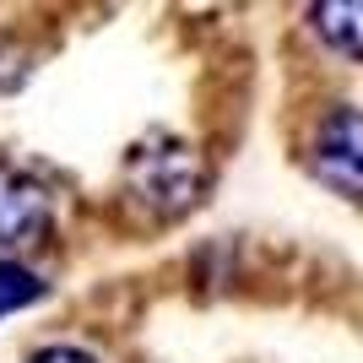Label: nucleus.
Wrapping results in <instances>:
<instances>
[{"label": "nucleus", "mask_w": 363, "mask_h": 363, "mask_svg": "<svg viewBox=\"0 0 363 363\" xmlns=\"http://www.w3.org/2000/svg\"><path fill=\"white\" fill-rule=\"evenodd\" d=\"M125 184H130V196L157 217H179L196 206L201 184H206V168H201L196 147H184L174 136H157L147 147L130 152V163H125Z\"/></svg>", "instance_id": "obj_1"}, {"label": "nucleus", "mask_w": 363, "mask_h": 363, "mask_svg": "<svg viewBox=\"0 0 363 363\" xmlns=\"http://www.w3.org/2000/svg\"><path fill=\"white\" fill-rule=\"evenodd\" d=\"M28 363H98V358L82 352V347H44V352H33Z\"/></svg>", "instance_id": "obj_6"}, {"label": "nucleus", "mask_w": 363, "mask_h": 363, "mask_svg": "<svg viewBox=\"0 0 363 363\" xmlns=\"http://www.w3.org/2000/svg\"><path fill=\"white\" fill-rule=\"evenodd\" d=\"M309 22H315L320 44L363 60V0H325V6H309Z\"/></svg>", "instance_id": "obj_4"}, {"label": "nucleus", "mask_w": 363, "mask_h": 363, "mask_svg": "<svg viewBox=\"0 0 363 363\" xmlns=\"http://www.w3.org/2000/svg\"><path fill=\"white\" fill-rule=\"evenodd\" d=\"M49 223H55V201L44 184L22 168H0V244L28 250L49 233Z\"/></svg>", "instance_id": "obj_3"}, {"label": "nucleus", "mask_w": 363, "mask_h": 363, "mask_svg": "<svg viewBox=\"0 0 363 363\" xmlns=\"http://www.w3.org/2000/svg\"><path fill=\"white\" fill-rule=\"evenodd\" d=\"M44 298V282L28 272V266H16V260H0V320L16 315V309H28V303Z\"/></svg>", "instance_id": "obj_5"}, {"label": "nucleus", "mask_w": 363, "mask_h": 363, "mask_svg": "<svg viewBox=\"0 0 363 363\" xmlns=\"http://www.w3.org/2000/svg\"><path fill=\"white\" fill-rule=\"evenodd\" d=\"M309 168H315L320 184H331L336 196L363 201V108L336 104L331 114L315 125Z\"/></svg>", "instance_id": "obj_2"}]
</instances>
